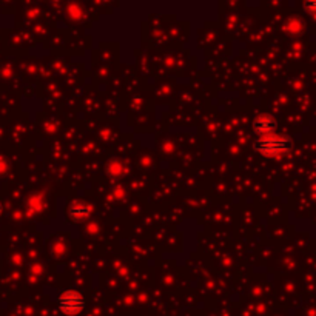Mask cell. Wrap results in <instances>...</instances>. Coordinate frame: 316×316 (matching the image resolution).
<instances>
[{"instance_id": "obj_1", "label": "cell", "mask_w": 316, "mask_h": 316, "mask_svg": "<svg viewBox=\"0 0 316 316\" xmlns=\"http://www.w3.org/2000/svg\"><path fill=\"white\" fill-rule=\"evenodd\" d=\"M255 148L267 157H278V156H282L290 151L291 140H290V137H285V136L268 134V136H262L261 139L256 140Z\"/></svg>"}, {"instance_id": "obj_2", "label": "cell", "mask_w": 316, "mask_h": 316, "mask_svg": "<svg viewBox=\"0 0 316 316\" xmlns=\"http://www.w3.org/2000/svg\"><path fill=\"white\" fill-rule=\"evenodd\" d=\"M59 307L60 311L68 316L79 314L83 308H85V299L76 290H67L59 296Z\"/></svg>"}, {"instance_id": "obj_3", "label": "cell", "mask_w": 316, "mask_h": 316, "mask_svg": "<svg viewBox=\"0 0 316 316\" xmlns=\"http://www.w3.org/2000/svg\"><path fill=\"white\" fill-rule=\"evenodd\" d=\"M255 131H258L262 136H268L273 134V131L276 130V122L275 119H271L268 116H261L255 120Z\"/></svg>"}, {"instance_id": "obj_4", "label": "cell", "mask_w": 316, "mask_h": 316, "mask_svg": "<svg viewBox=\"0 0 316 316\" xmlns=\"http://www.w3.org/2000/svg\"><path fill=\"white\" fill-rule=\"evenodd\" d=\"M91 213V207L88 204L83 202H74L68 207V216L74 221H82L88 218V215Z\"/></svg>"}, {"instance_id": "obj_5", "label": "cell", "mask_w": 316, "mask_h": 316, "mask_svg": "<svg viewBox=\"0 0 316 316\" xmlns=\"http://www.w3.org/2000/svg\"><path fill=\"white\" fill-rule=\"evenodd\" d=\"M108 173L111 176H114V178L120 176L122 175V165L119 162H116V161L110 162V165H108Z\"/></svg>"}, {"instance_id": "obj_6", "label": "cell", "mask_w": 316, "mask_h": 316, "mask_svg": "<svg viewBox=\"0 0 316 316\" xmlns=\"http://www.w3.org/2000/svg\"><path fill=\"white\" fill-rule=\"evenodd\" d=\"M40 207H42V199H40V198H37V196H36V198L33 196V198H31V201H30V208L33 210V212H34V210L37 212V210H39Z\"/></svg>"}, {"instance_id": "obj_7", "label": "cell", "mask_w": 316, "mask_h": 316, "mask_svg": "<svg viewBox=\"0 0 316 316\" xmlns=\"http://www.w3.org/2000/svg\"><path fill=\"white\" fill-rule=\"evenodd\" d=\"M304 7H305V10H307V11H310V13H316V2L305 4Z\"/></svg>"}, {"instance_id": "obj_8", "label": "cell", "mask_w": 316, "mask_h": 316, "mask_svg": "<svg viewBox=\"0 0 316 316\" xmlns=\"http://www.w3.org/2000/svg\"><path fill=\"white\" fill-rule=\"evenodd\" d=\"M0 213H2V204H0Z\"/></svg>"}]
</instances>
